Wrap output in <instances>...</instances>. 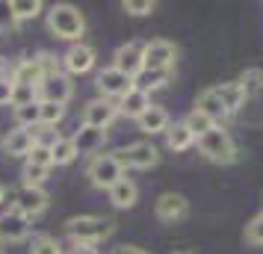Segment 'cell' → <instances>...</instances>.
Listing matches in <instances>:
<instances>
[{
  "mask_svg": "<svg viewBox=\"0 0 263 254\" xmlns=\"http://www.w3.org/2000/svg\"><path fill=\"white\" fill-rule=\"evenodd\" d=\"M48 27L57 38L77 42V38L86 33V18L77 6H71V3H53L48 9Z\"/></svg>",
  "mask_w": 263,
  "mask_h": 254,
  "instance_id": "cell-1",
  "label": "cell"
},
{
  "mask_svg": "<svg viewBox=\"0 0 263 254\" xmlns=\"http://www.w3.org/2000/svg\"><path fill=\"white\" fill-rule=\"evenodd\" d=\"M65 233L74 242H83V245H95V242L107 240L112 233V222L104 216H74L65 222Z\"/></svg>",
  "mask_w": 263,
  "mask_h": 254,
  "instance_id": "cell-2",
  "label": "cell"
},
{
  "mask_svg": "<svg viewBox=\"0 0 263 254\" xmlns=\"http://www.w3.org/2000/svg\"><path fill=\"white\" fill-rule=\"evenodd\" d=\"M198 148H201V154L210 163H219V166H228V163L237 160V145H234V139L222 127H213L210 133H204L198 139Z\"/></svg>",
  "mask_w": 263,
  "mask_h": 254,
  "instance_id": "cell-3",
  "label": "cell"
},
{
  "mask_svg": "<svg viewBox=\"0 0 263 254\" xmlns=\"http://www.w3.org/2000/svg\"><path fill=\"white\" fill-rule=\"evenodd\" d=\"M86 174H89V181H92V186H98V189H112L116 183L124 178V169H121V163L112 154H98V157H92V163H89V169H86Z\"/></svg>",
  "mask_w": 263,
  "mask_h": 254,
  "instance_id": "cell-4",
  "label": "cell"
},
{
  "mask_svg": "<svg viewBox=\"0 0 263 254\" xmlns=\"http://www.w3.org/2000/svg\"><path fill=\"white\" fill-rule=\"evenodd\" d=\"M112 157L121 163V169H154L160 163V151L151 142H133L124 151H116Z\"/></svg>",
  "mask_w": 263,
  "mask_h": 254,
  "instance_id": "cell-5",
  "label": "cell"
},
{
  "mask_svg": "<svg viewBox=\"0 0 263 254\" xmlns=\"http://www.w3.org/2000/svg\"><path fill=\"white\" fill-rule=\"evenodd\" d=\"M112 68L121 74H127V77H136V74L145 68V45L142 42H127V45H121L116 50V56H112Z\"/></svg>",
  "mask_w": 263,
  "mask_h": 254,
  "instance_id": "cell-6",
  "label": "cell"
},
{
  "mask_svg": "<svg viewBox=\"0 0 263 254\" xmlns=\"http://www.w3.org/2000/svg\"><path fill=\"white\" fill-rule=\"evenodd\" d=\"M119 115V104H112L107 97H95L89 101L83 109V127H95V130H107Z\"/></svg>",
  "mask_w": 263,
  "mask_h": 254,
  "instance_id": "cell-7",
  "label": "cell"
},
{
  "mask_svg": "<svg viewBox=\"0 0 263 254\" xmlns=\"http://www.w3.org/2000/svg\"><path fill=\"white\" fill-rule=\"evenodd\" d=\"M178 60V48L166 42V38H154L145 45V68H154V71H172V65Z\"/></svg>",
  "mask_w": 263,
  "mask_h": 254,
  "instance_id": "cell-8",
  "label": "cell"
},
{
  "mask_svg": "<svg viewBox=\"0 0 263 254\" xmlns=\"http://www.w3.org/2000/svg\"><path fill=\"white\" fill-rule=\"evenodd\" d=\"M95 86H98V92L107 97V101H112V97H119L121 101V97L133 89V80L127 77V74L116 71V68H104V71L98 74Z\"/></svg>",
  "mask_w": 263,
  "mask_h": 254,
  "instance_id": "cell-9",
  "label": "cell"
},
{
  "mask_svg": "<svg viewBox=\"0 0 263 254\" xmlns=\"http://www.w3.org/2000/svg\"><path fill=\"white\" fill-rule=\"evenodd\" d=\"M30 233V219L15 207L0 213V242H21Z\"/></svg>",
  "mask_w": 263,
  "mask_h": 254,
  "instance_id": "cell-10",
  "label": "cell"
},
{
  "mask_svg": "<svg viewBox=\"0 0 263 254\" xmlns=\"http://www.w3.org/2000/svg\"><path fill=\"white\" fill-rule=\"evenodd\" d=\"M154 213H157V219H163V222H180V219L190 213V201L180 192H163L157 198Z\"/></svg>",
  "mask_w": 263,
  "mask_h": 254,
  "instance_id": "cell-11",
  "label": "cell"
},
{
  "mask_svg": "<svg viewBox=\"0 0 263 254\" xmlns=\"http://www.w3.org/2000/svg\"><path fill=\"white\" fill-rule=\"evenodd\" d=\"M45 207H48V192H45V189L21 186V189L15 192V210H18V213H24L27 219L45 213Z\"/></svg>",
  "mask_w": 263,
  "mask_h": 254,
  "instance_id": "cell-12",
  "label": "cell"
},
{
  "mask_svg": "<svg viewBox=\"0 0 263 254\" xmlns=\"http://www.w3.org/2000/svg\"><path fill=\"white\" fill-rule=\"evenodd\" d=\"M62 65H65V71H71V74L92 71V65H95V50L89 48V45H71V48L65 50V56H62Z\"/></svg>",
  "mask_w": 263,
  "mask_h": 254,
  "instance_id": "cell-13",
  "label": "cell"
},
{
  "mask_svg": "<svg viewBox=\"0 0 263 254\" xmlns=\"http://www.w3.org/2000/svg\"><path fill=\"white\" fill-rule=\"evenodd\" d=\"M71 83L65 74H53V77H45L42 86H39V97L42 101H53V104H65L71 97Z\"/></svg>",
  "mask_w": 263,
  "mask_h": 254,
  "instance_id": "cell-14",
  "label": "cell"
},
{
  "mask_svg": "<svg viewBox=\"0 0 263 254\" xmlns=\"http://www.w3.org/2000/svg\"><path fill=\"white\" fill-rule=\"evenodd\" d=\"M9 80H12L15 86H27V89H36L39 92V86H42V80H45V74H42V68H39L36 56H33V60L24 56V60L15 65V71H12Z\"/></svg>",
  "mask_w": 263,
  "mask_h": 254,
  "instance_id": "cell-15",
  "label": "cell"
},
{
  "mask_svg": "<svg viewBox=\"0 0 263 254\" xmlns=\"http://www.w3.org/2000/svg\"><path fill=\"white\" fill-rule=\"evenodd\" d=\"M33 145H36V136H33V130H27V127H18V130H12V133L3 139V151L9 157H27L33 151Z\"/></svg>",
  "mask_w": 263,
  "mask_h": 254,
  "instance_id": "cell-16",
  "label": "cell"
},
{
  "mask_svg": "<svg viewBox=\"0 0 263 254\" xmlns=\"http://www.w3.org/2000/svg\"><path fill=\"white\" fill-rule=\"evenodd\" d=\"M136 124H139V130H145V133H166L168 130V112L163 107L151 104V107L136 119Z\"/></svg>",
  "mask_w": 263,
  "mask_h": 254,
  "instance_id": "cell-17",
  "label": "cell"
},
{
  "mask_svg": "<svg viewBox=\"0 0 263 254\" xmlns=\"http://www.w3.org/2000/svg\"><path fill=\"white\" fill-rule=\"evenodd\" d=\"M216 95H219V101H222V107H225L228 115H234L242 104H246V89H242V83H222L216 86Z\"/></svg>",
  "mask_w": 263,
  "mask_h": 254,
  "instance_id": "cell-18",
  "label": "cell"
},
{
  "mask_svg": "<svg viewBox=\"0 0 263 254\" xmlns=\"http://www.w3.org/2000/svg\"><path fill=\"white\" fill-rule=\"evenodd\" d=\"M136 198H139V189H136V183L127 181V178H121L112 189H109V201L112 207H119V210H130L136 204Z\"/></svg>",
  "mask_w": 263,
  "mask_h": 254,
  "instance_id": "cell-19",
  "label": "cell"
},
{
  "mask_svg": "<svg viewBox=\"0 0 263 254\" xmlns=\"http://www.w3.org/2000/svg\"><path fill=\"white\" fill-rule=\"evenodd\" d=\"M168 74L172 71H154V68H142V71L133 77V89H139L145 95H151L157 89H163L168 83Z\"/></svg>",
  "mask_w": 263,
  "mask_h": 254,
  "instance_id": "cell-20",
  "label": "cell"
},
{
  "mask_svg": "<svg viewBox=\"0 0 263 254\" xmlns=\"http://www.w3.org/2000/svg\"><path fill=\"white\" fill-rule=\"evenodd\" d=\"M195 109H201L213 124L222 121V119H228V112H225V107H222L219 95H216V89H204L201 95H198V101H195Z\"/></svg>",
  "mask_w": 263,
  "mask_h": 254,
  "instance_id": "cell-21",
  "label": "cell"
},
{
  "mask_svg": "<svg viewBox=\"0 0 263 254\" xmlns=\"http://www.w3.org/2000/svg\"><path fill=\"white\" fill-rule=\"evenodd\" d=\"M148 107H151V97L145 95V92H139V89H130V92L119 101V112L121 115H130V119H139Z\"/></svg>",
  "mask_w": 263,
  "mask_h": 254,
  "instance_id": "cell-22",
  "label": "cell"
},
{
  "mask_svg": "<svg viewBox=\"0 0 263 254\" xmlns=\"http://www.w3.org/2000/svg\"><path fill=\"white\" fill-rule=\"evenodd\" d=\"M74 145H77V154H98L101 145H104V130H95V127H80V133L71 136Z\"/></svg>",
  "mask_w": 263,
  "mask_h": 254,
  "instance_id": "cell-23",
  "label": "cell"
},
{
  "mask_svg": "<svg viewBox=\"0 0 263 254\" xmlns=\"http://www.w3.org/2000/svg\"><path fill=\"white\" fill-rule=\"evenodd\" d=\"M195 142V136L183 127V121L180 124H168V130H166V145L172 148V151H186V148Z\"/></svg>",
  "mask_w": 263,
  "mask_h": 254,
  "instance_id": "cell-24",
  "label": "cell"
},
{
  "mask_svg": "<svg viewBox=\"0 0 263 254\" xmlns=\"http://www.w3.org/2000/svg\"><path fill=\"white\" fill-rule=\"evenodd\" d=\"M50 157H53V166H68L74 163L77 157V145H74V139H57L53 145H50Z\"/></svg>",
  "mask_w": 263,
  "mask_h": 254,
  "instance_id": "cell-25",
  "label": "cell"
},
{
  "mask_svg": "<svg viewBox=\"0 0 263 254\" xmlns=\"http://www.w3.org/2000/svg\"><path fill=\"white\" fill-rule=\"evenodd\" d=\"M183 127H186V130H190V133L195 136V139H201L204 133H210V130H213L216 124H213L210 119H207V115H204L201 109H192L190 115L183 119Z\"/></svg>",
  "mask_w": 263,
  "mask_h": 254,
  "instance_id": "cell-26",
  "label": "cell"
},
{
  "mask_svg": "<svg viewBox=\"0 0 263 254\" xmlns=\"http://www.w3.org/2000/svg\"><path fill=\"white\" fill-rule=\"evenodd\" d=\"M39 119L45 127H53L65 119V104H53V101H39Z\"/></svg>",
  "mask_w": 263,
  "mask_h": 254,
  "instance_id": "cell-27",
  "label": "cell"
},
{
  "mask_svg": "<svg viewBox=\"0 0 263 254\" xmlns=\"http://www.w3.org/2000/svg\"><path fill=\"white\" fill-rule=\"evenodd\" d=\"M15 121L21 127H27V130H33L36 124H42V119H39V101L36 104H27V107H15Z\"/></svg>",
  "mask_w": 263,
  "mask_h": 254,
  "instance_id": "cell-28",
  "label": "cell"
},
{
  "mask_svg": "<svg viewBox=\"0 0 263 254\" xmlns=\"http://www.w3.org/2000/svg\"><path fill=\"white\" fill-rule=\"evenodd\" d=\"M42 12V3L39 0H12V15L15 21H30Z\"/></svg>",
  "mask_w": 263,
  "mask_h": 254,
  "instance_id": "cell-29",
  "label": "cell"
},
{
  "mask_svg": "<svg viewBox=\"0 0 263 254\" xmlns=\"http://www.w3.org/2000/svg\"><path fill=\"white\" fill-rule=\"evenodd\" d=\"M242 89H246V97L249 95H260L263 92V71L260 68H249V71L242 74Z\"/></svg>",
  "mask_w": 263,
  "mask_h": 254,
  "instance_id": "cell-30",
  "label": "cell"
},
{
  "mask_svg": "<svg viewBox=\"0 0 263 254\" xmlns=\"http://www.w3.org/2000/svg\"><path fill=\"white\" fill-rule=\"evenodd\" d=\"M30 254H62V245L53 240V237L42 233V237H36V240H33V245H30Z\"/></svg>",
  "mask_w": 263,
  "mask_h": 254,
  "instance_id": "cell-31",
  "label": "cell"
},
{
  "mask_svg": "<svg viewBox=\"0 0 263 254\" xmlns=\"http://www.w3.org/2000/svg\"><path fill=\"white\" fill-rule=\"evenodd\" d=\"M27 163H30V166H42V169H50V166H53L50 145H33V151L27 154Z\"/></svg>",
  "mask_w": 263,
  "mask_h": 254,
  "instance_id": "cell-32",
  "label": "cell"
},
{
  "mask_svg": "<svg viewBox=\"0 0 263 254\" xmlns=\"http://www.w3.org/2000/svg\"><path fill=\"white\" fill-rule=\"evenodd\" d=\"M48 171L50 169H42V166H24V186H33V189H42V183L48 181Z\"/></svg>",
  "mask_w": 263,
  "mask_h": 254,
  "instance_id": "cell-33",
  "label": "cell"
},
{
  "mask_svg": "<svg viewBox=\"0 0 263 254\" xmlns=\"http://www.w3.org/2000/svg\"><path fill=\"white\" fill-rule=\"evenodd\" d=\"M36 89H27V86H15L12 83V107H27V104H36Z\"/></svg>",
  "mask_w": 263,
  "mask_h": 254,
  "instance_id": "cell-34",
  "label": "cell"
},
{
  "mask_svg": "<svg viewBox=\"0 0 263 254\" xmlns=\"http://www.w3.org/2000/svg\"><path fill=\"white\" fill-rule=\"evenodd\" d=\"M121 9L127 15H151L154 12V0H124Z\"/></svg>",
  "mask_w": 263,
  "mask_h": 254,
  "instance_id": "cell-35",
  "label": "cell"
},
{
  "mask_svg": "<svg viewBox=\"0 0 263 254\" xmlns=\"http://www.w3.org/2000/svg\"><path fill=\"white\" fill-rule=\"evenodd\" d=\"M246 240L254 242V245H263V213H257V216L249 222V228H246Z\"/></svg>",
  "mask_w": 263,
  "mask_h": 254,
  "instance_id": "cell-36",
  "label": "cell"
},
{
  "mask_svg": "<svg viewBox=\"0 0 263 254\" xmlns=\"http://www.w3.org/2000/svg\"><path fill=\"white\" fill-rule=\"evenodd\" d=\"M36 62H39V68H42V74H45V77L60 74V62H57V56H50V53H39Z\"/></svg>",
  "mask_w": 263,
  "mask_h": 254,
  "instance_id": "cell-37",
  "label": "cell"
},
{
  "mask_svg": "<svg viewBox=\"0 0 263 254\" xmlns=\"http://www.w3.org/2000/svg\"><path fill=\"white\" fill-rule=\"evenodd\" d=\"M15 24V15H12V3L9 0H0V30Z\"/></svg>",
  "mask_w": 263,
  "mask_h": 254,
  "instance_id": "cell-38",
  "label": "cell"
},
{
  "mask_svg": "<svg viewBox=\"0 0 263 254\" xmlns=\"http://www.w3.org/2000/svg\"><path fill=\"white\" fill-rule=\"evenodd\" d=\"M3 104H12V80L0 77V107Z\"/></svg>",
  "mask_w": 263,
  "mask_h": 254,
  "instance_id": "cell-39",
  "label": "cell"
},
{
  "mask_svg": "<svg viewBox=\"0 0 263 254\" xmlns=\"http://www.w3.org/2000/svg\"><path fill=\"white\" fill-rule=\"evenodd\" d=\"M71 254H98V248H95V245H83V242H74Z\"/></svg>",
  "mask_w": 263,
  "mask_h": 254,
  "instance_id": "cell-40",
  "label": "cell"
},
{
  "mask_svg": "<svg viewBox=\"0 0 263 254\" xmlns=\"http://www.w3.org/2000/svg\"><path fill=\"white\" fill-rule=\"evenodd\" d=\"M112 254H148V251H142V248H136V245H121V248H116Z\"/></svg>",
  "mask_w": 263,
  "mask_h": 254,
  "instance_id": "cell-41",
  "label": "cell"
},
{
  "mask_svg": "<svg viewBox=\"0 0 263 254\" xmlns=\"http://www.w3.org/2000/svg\"><path fill=\"white\" fill-rule=\"evenodd\" d=\"M6 201V186H0V204Z\"/></svg>",
  "mask_w": 263,
  "mask_h": 254,
  "instance_id": "cell-42",
  "label": "cell"
},
{
  "mask_svg": "<svg viewBox=\"0 0 263 254\" xmlns=\"http://www.w3.org/2000/svg\"><path fill=\"white\" fill-rule=\"evenodd\" d=\"M175 254H192V251H175Z\"/></svg>",
  "mask_w": 263,
  "mask_h": 254,
  "instance_id": "cell-43",
  "label": "cell"
},
{
  "mask_svg": "<svg viewBox=\"0 0 263 254\" xmlns=\"http://www.w3.org/2000/svg\"><path fill=\"white\" fill-rule=\"evenodd\" d=\"M0 254H3V251H0Z\"/></svg>",
  "mask_w": 263,
  "mask_h": 254,
  "instance_id": "cell-44",
  "label": "cell"
}]
</instances>
